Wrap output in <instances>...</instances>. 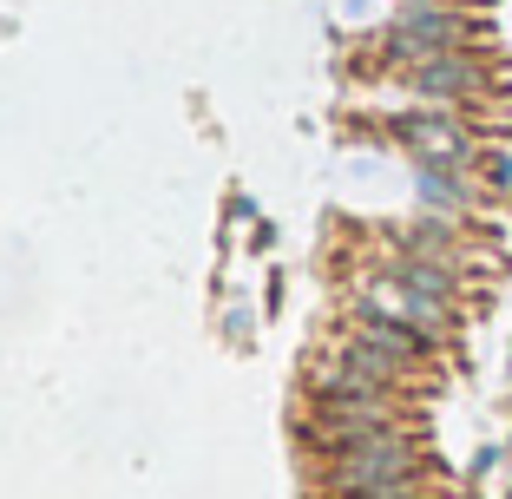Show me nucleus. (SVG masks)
<instances>
[{"mask_svg": "<svg viewBox=\"0 0 512 499\" xmlns=\"http://www.w3.org/2000/svg\"><path fill=\"white\" fill-rule=\"evenodd\" d=\"M322 460V493H388V486H421V447L407 427H368L309 447Z\"/></svg>", "mask_w": 512, "mask_h": 499, "instance_id": "f257e3e1", "label": "nucleus"}, {"mask_svg": "<svg viewBox=\"0 0 512 499\" xmlns=\"http://www.w3.org/2000/svg\"><path fill=\"white\" fill-rule=\"evenodd\" d=\"M453 46H473V20L453 0H407L401 14H394V27L381 33V60L414 66L427 53H453Z\"/></svg>", "mask_w": 512, "mask_h": 499, "instance_id": "f03ea898", "label": "nucleus"}, {"mask_svg": "<svg viewBox=\"0 0 512 499\" xmlns=\"http://www.w3.org/2000/svg\"><path fill=\"white\" fill-rule=\"evenodd\" d=\"M394 73L421 92V99H480V92H486V66L473 60L467 46H453V53H427V60L394 66Z\"/></svg>", "mask_w": 512, "mask_h": 499, "instance_id": "7ed1b4c3", "label": "nucleus"}, {"mask_svg": "<svg viewBox=\"0 0 512 499\" xmlns=\"http://www.w3.org/2000/svg\"><path fill=\"white\" fill-rule=\"evenodd\" d=\"M401 138H414L427 158H447V165H460V158H467V132H460V125H447V119H407Z\"/></svg>", "mask_w": 512, "mask_h": 499, "instance_id": "20e7f679", "label": "nucleus"}, {"mask_svg": "<svg viewBox=\"0 0 512 499\" xmlns=\"http://www.w3.org/2000/svg\"><path fill=\"white\" fill-rule=\"evenodd\" d=\"M322 499H427L421 486H388V493H322Z\"/></svg>", "mask_w": 512, "mask_h": 499, "instance_id": "39448f33", "label": "nucleus"}]
</instances>
